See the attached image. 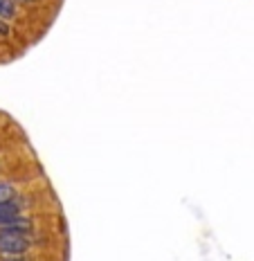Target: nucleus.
Returning a JSON list of instances; mask_svg holds the SVG:
<instances>
[{
  "label": "nucleus",
  "instance_id": "1",
  "mask_svg": "<svg viewBox=\"0 0 254 261\" xmlns=\"http://www.w3.org/2000/svg\"><path fill=\"white\" fill-rule=\"evenodd\" d=\"M32 248L30 230H12L0 227V252L3 254H23Z\"/></svg>",
  "mask_w": 254,
  "mask_h": 261
},
{
  "label": "nucleus",
  "instance_id": "5",
  "mask_svg": "<svg viewBox=\"0 0 254 261\" xmlns=\"http://www.w3.org/2000/svg\"><path fill=\"white\" fill-rule=\"evenodd\" d=\"M20 3H32V0H20Z\"/></svg>",
  "mask_w": 254,
  "mask_h": 261
},
{
  "label": "nucleus",
  "instance_id": "4",
  "mask_svg": "<svg viewBox=\"0 0 254 261\" xmlns=\"http://www.w3.org/2000/svg\"><path fill=\"white\" fill-rule=\"evenodd\" d=\"M0 261H25L23 257H7V259H0Z\"/></svg>",
  "mask_w": 254,
  "mask_h": 261
},
{
  "label": "nucleus",
  "instance_id": "2",
  "mask_svg": "<svg viewBox=\"0 0 254 261\" xmlns=\"http://www.w3.org/2000/svg\"><path fill=\"white\" fill-rule=\"evenodd\" d=\"M16 14V7L12 0H0V18H12Z\"/></svg>",
  "mask_w": 254,
  "mask_h": 261
},
{
  "label": "nucleus",
  "instance_id": "3",
  "mask_svg": "<svg viewBox=\"0 0 254 261\" xmlns=\"http://www.w3.org/2000/svg\"><path fill=\"white\" fill-rule=\"evenodd\" d=\"M12 198H16V189L12 187V185H7V182H0V203L12 200Z\"/></svg>",
  "mask_w": 254,
  "mask_h": 261
}]
</instances>
